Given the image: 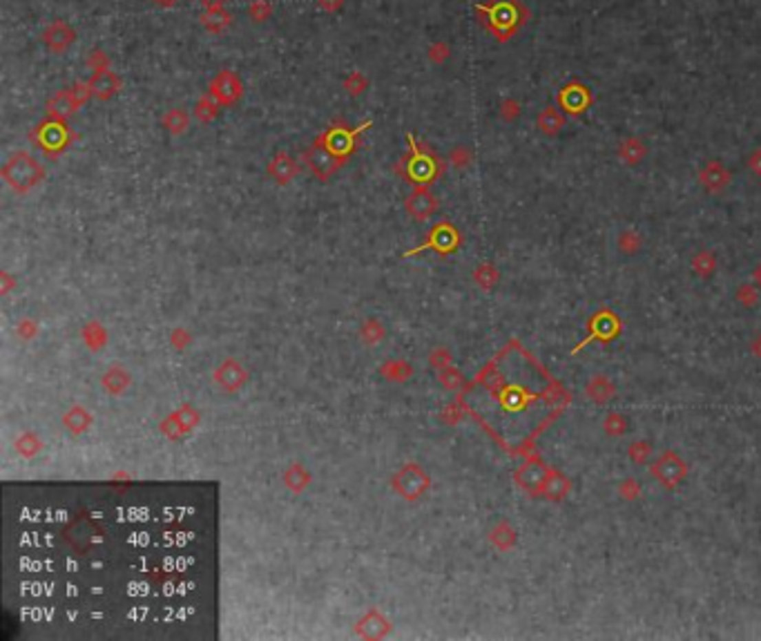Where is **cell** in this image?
I'll return each instance as SVG.
<instances>
[{
    "mask_svg": "<svg viewBox=\"0 0 761 641\" xmlns=\"http://www.w3.org/2000/svg\"><path fill=\"white\" fill-rule=\"evenodd\" d=\"M565 125V116L556 107H545L538 116V127L545 134H556Z\"/></svg>",
    "mask_w": 761,
    "mask_h": 641,
    "instance_id": "30bf717a",
    "label": "cell"
},
{
    "mask_svg": "<svg viewBox=\"0 0 761 641\" xmlns=\"http://www.w3.org/2000/svg\"><path fill=\"white\" fill-rule=\"evenodd\" d=\"M242 90H244V85H242L239 76L233 74V72H228V70H224L222 74H217L213 83H210V92H213V96L224 105L235 103V101L242 96Z\"/></svg>",
    "mask_w": 761,
    "mask_h": 641,
    "instance_id": "3957f363",
    "label": "cell"
},
{
    "mask_svg": "<svg viewBox=\"0 0 761 641\" xmlns=\"http://www.w3.org/2000/svg\"><path fill=\"white\" fill-rule=\"evenodd\" d=\"M755 280H757V284L761 286V266H757V269H755Z\"/></svg>",
    "mask_w": 761,
    "mask_h": 641,
    "instance_id": "cb8c5ba5",
    "label": "cell"
},
{
    "mask_svg": "<svg viewBox=\"0 0 761 641\" xmlns=\"http://www.w3.org/2000/svg\"><path fill=\"white\" fill-rule=\"evenodd\" d=\"M753 351L759 355V358H761V335L759 337H755V342H753Z\"/></svg>",
    "mask_w": 761,
    "mask_h": 641,
    "instance_id": "603a6c76",
    "label": "cell"
},
{
    "mask_svg": "<svg viewBox=\"0 0 761 641\" xmlns=\"http://www.w3.org/2000/svg\"><path fill=\"white\" fill-rule=\"evenodd\" d=\"M623 150H630V154H628V152H621L623 157H625V161H628V163H639V159L643 157V148H641V143H639V141H625V145H623Z\"/></svg>",
    "mask_w": 761,
    "mask_h": 641,
    "instance_id": "e0dca14e",
    "label": "cell"
},
{
    "mask_svg": "<svg viewBox=\"0 0 761 641\" xmlns=\"http://www.w3.org/2000/svg\"><path fill=\"white\" fill-rule=\"evenodd\" d=\"M201 3H204L206 7H222L226 0H201Z\"/></svg>",
    "mask_w": 761,
    "mask_h": 641,
    "instance_id": "7402d4cb",
    "label": "cell"
},
{
    "mask_svg": "<svg viewBox=\"0 0 761 641\" xmlns=\"http://www.w3.org/2000/svg\"><path fill=\"white\" fill-rule=\"evenodd\" d=\"M621 494H623V496H625L628 501H634V498L639 496V494H641L639 483H636V481H625V483L621 485Z\"/></svg>",
    "mask_w": 761,
    "mask_h": 641,
    "instance_id": "ffe728a7",
    "label": "cell"
},
{
    "mask_svg": "<svg viewBox=\"0 0 761 641\" xmlns=\"http://www.w3.org/2000/svg\"><path fill=\"white\" fill-rule=\"evenodd\" d=\"M619 244H621L623 253H636V249H639V237L632 235L630 231H625V233L621 235V242Z\"/></svg>",
    "mask_w": 761,
    "mask_h": 641,
    "instance_id": "ac0fdd59",
    "label": "cell"
},
{
    "mask_svg": "<svg viewBox=\"0 0 761 641\" xmlns=\"http://www.w3.org/2000/svg\"><path fill=\"white\" fill-rule=\"evenodd\" d=\"M650 454H652V447H650V443H645V441H639V443L630 445V458L634 463H641V465L647 463Z\"/></svg>",
    "mask_w": 761,
    "mask_h": 641,
    "instance_id": "2e32d148",
    "label": "cell"
},
{
    "mask_svg": "<svg viewBox=\"0 0 761 641\" xmlns=\"http://www.w3.org/2000/svg\"><path fill=\"white\" fill-rule=\"evenodd\" d=\"M652 472L658 481H661L665 487H674L676 483L683 481V476L687 474V465L683 461H678L676 454L672 452H665L658 461L652 465Z\"/></svg>",
    "mask_w": 761,
    "mask_h": 641,
    "instance_id": "7a4b0ae2",
    "label": "cell"
},
{
    "mask_svg": "<svg viewBox=\"0 0 761 641\" xmlns=\"http://www.w3.org/2000/svg\"><path fill=\"white\" fill-rule=\"evenodd\" d=\"M475 14L480 25L500 43L509 41L529 21L527 7L520 0H487L475 7Z\"/></svg>",
    "mask_w": 761,
    "mask_h": 641,
    "instance_id": "6da1fadb",
    "label": "cell"
},
{
    "mask_svg": "<svg viewBox=\"0 0 761 641\" xmlns=\"http://www.w3.org/2000/svg\"><path fill=\"white\" fill-rule=\"evenodd\" d=\"M701 183L708 190L717 192V190H723V188L728 186V183H730V175H728V170L721 166V163L712 161V163H708V166L701 170Z\"/></svg>",
    "mask_w": 761,
    "mask_h": 641,
    "instance_id": "8992f818",
    "label": "cell"
},
{
    "mask_svg": "<svg viewBox=\"0 0 761 641\" xmlns=\"http://www.w3.org/2000/svg\"><path fill=\"white\" fill-rule=\"evenodd\" d=\"M12 168H16V179H14V183H16L18 188H27L34 181V177L39 175V168H34L32 159L25 157V154H21L18 159H14Z\"/></svg>",
    "mask_w": 761,
    "mask_h": 641,
    "instance_id": "ba28073f",
    "label": "cell"
},
{
    "mask_svg": "<svg viewBox=\"0 0 761 641\" xmlns=\"http://www.w3.org/2000/svg\"><path fill=\"white\" fill-rule=\"evenodd\" d=\"M558 101H561V105L567 109V112L581 114L592 103V96H590V90L585 87V85H581V83H570V85H567L561 92V94H558Z\"/></svg>",
    "mask_w": 761,
    "mask_h": 641,
    "instance_id": "277c9868",
    "label": "cell"
},
{
    "mask_svg": "<svg viewBox=\"0 0 761 641\" xmlns=\"http://www.w3.org/2000/svg\"><path fill=\"white\" fill-rule=\"evenodd\" d=\"M50 105H52L54 114H67V112H72V109H76L78 101L74 96V92L69 90V92H61V94L54 96V101Z\"/></svg>",
    "mask_w": 761,
    "mask_h": 641,
    "instance_id": "7c38bea8",
    "label": "cell"
},
{
    "mask_svg": "<svg viewBox=\"0 0 761 641\" xmlns=\"http://www.w3.org/2000/svg\"><path fill=\"white\" fill-rule=\"evenodd\" d=\"M737 297H739L741 304L753 306L755 302H757V291H755V286H741L739 293H737Z\"/></svg>",
    "mask_w": 761,
    "mask_h": 641,
    "instance_id": "d6986e66",
    "label": "cell"
},
{
    "mask_svg": "<svg viewBox=\"0 0 761 641\" xmlns=\"http://www.w3.org/2000/svg\"><path fill=\"white\" fill-rule=\"evenodd\" d=\"M43 41L47 43V48L52 52H65L69 45L74 43V30L67 27L65 23H54L45 30Z\"/></svg>",
    "mask_w": 761,
    "mask_h": 641,
    "instance_id": "5b68a950",
    "label": "cell"
},
{
    "mask_svg": "<svg viewBox=\"0 0 761 641\" xmlns=\"http://www.w3.org/2000/svg\"><path fill=\"white\" fill-rule=\"evenodd\" d=\"M603 427L610 436H621V434L628 432V420L623 418L621 414H610Z\"/></svg>",
    "mask_w": 761,
    "mask_h": 641,
    "instance_id": "9a60e30c",
    "label": "cell"
},
{
    "mask_svg": "<svg viewBox=\"0 0 761 641\" xmlns=\"http://www.w3.org/2000/svg\"><path fill=\"white\" fill-rule=\"evenodd\" d=\"M157 3H163V5H172L174 0H157Z\"/></svg>",
    "mask_w": 761,
    "mask_h": 641,
    "instance_id": "d4e9b609",
    "label": "cell"
},
{
    "mask_svg": "<svg viewBox=\"0 0 761 641\" xmlns=\"http://www.w3.org/2000/svg\"><path fill=\"white\" fill-rule=\"evenodd\" d=\"M204 25L208 27L210 32H222L224 27L231 23V16L222 12V7H208V12L204 14Z\"/></svg>",
    "mask_w": 761,
    "mask_h": 641,
    "instance_id": "8fae6325",
    "label": "cell"
},
{
    "mask_svg": "<svg viewBox=\"0 0 761 641\" xmlns=\"http://www.w3.org/2000/svg\"><path fill=\"white\" fill-rule=\"evenodd\" d=\"M588 396L594 402H608L614 396V384L605 375H594L588 384Z\"/></svg>",
    "mask_w": 761,
    "mask_h": 641,
    "instance_id": "9c48e42d",
    "label": "cell"
},
{
    "mask_svg": "<svg viewBox=\"0 0 761 641\" xmlns=\"http://www.w3.org/2000/svg\"><path fill=\"white\" fill-rule=\"evenodd\" d=\"M692 269L696 275H701V277H708V275L714 273V269H717V262H714V255L712 253H699L692 262Z\"/></svg>",
    "mask_w": 761,
    "mask_h": 641,
    "instance_id": "5bb4252c",
    "label": "cell"
},
{
    "mask_svg": "<svg viewBox=\"0 0 761 641\" xmlns=\"http://www.w3.org/2000/svg\"><path fill=\"white\" fill-rule=\"evenodd\" d=\"M89 85H92V92H94L96 96L109 98V96H114V92L118 90V78L112 74V72L103 70V72H96L94 78L89 81Z\"/></svg>",
    "mask_w": 761,
    "mask_h": 641,
    "instance_id": "52a82bcc",
    "label": "cell"
},
{
    "mask_svg": "<svg viewBox=\"0 0 761 641\" xmlns=\"http://www.w3.org/2000/svg\"><path fill=\"white\" fill-rule=\"evenodd\" d=\"M750 166H753V170L757 172V175H761V152H755L753 154V161H750Z\"/></svg>",
    "mask_w": 761,
    "mask_h": 641,
    "instance_id": "44dd1931",
    "label": "cell"
},
{
    "mask_svg": "<svg viewBox=\"0 0 761 641\" xmlns=\"http://www.w3.org/2000/svg\"><path fill=\"white\" fill-rule=\"evenodd\" d=\"M543 490H545V494L549 498L558 501L567 492V479L561 474H552V479L543 483Z\"/></svg>",
    "mask_w": 761,
    "mask_h": 641,
    "instance_id": "4fadbf2b",
    "label": "cell"
}]
</instances>
